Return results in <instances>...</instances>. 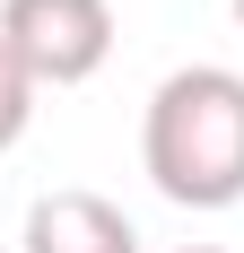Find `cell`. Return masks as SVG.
<instances>
[{"mask_svg":"<svg viewBox=\"0 0 244 253\" xmlns=\"http://www.w3.org/2000/svg\"><path fill=\"white\" fill-rule=\"evenodd\" d=\"M140 166L174 210H236L244 201V79L218 61L174 70L148 96Z\"/></svg>","mask_w":244,"mask_h":253,"instance_id":"1","label":"cell"},{"mask_svg":"<svg viewBox=\"0 0 244 253\" xmlns=\"http://www.w3.org/2000/svg\"><path fill=\"white\" fill-rule=\"evenodd\" d=\"M0 52L35 87H79L114 52V0H0Z\"/></svg>","mask_w":244,"mask_h":253,"instance_id":"2","label":"cell"},{"mask_svg":"<svg viewBox=\"0 0 244 253\" xmlns=\"http://www.w3.org/2000/svg\"><path fill=\"white\" fill-rule=\"evenodd\" d=\"M26 253H140V227L105 192H44L26 210Z\"/></svg>","mask_w":244,"mask_h":253,"instance_id":"3","label":"cell"},{"mask_svg":"<svg viewBox=\"0 0 244 253\" xmlns=\"http://www.w3.org/2000/svg\"><path fill=\"white\" fill-rule=\"evenodd\" d=\"M26 123H35V79H26L9 52H0V157L26 140Z\"/></svg>","mask_w":244,"mask_h":253,"instance_id":"4","label":"cell"},{"mask_svg":"<svg viewBox=\"0 0 244 253\" xmlns=\"http://www.w3.org/2000/svg\"><path fill=\"white\" fill-rule=\"evenodd\" d=\"M183 253H218V245H183Z\"/></svg>","mask_w":244,"mask_h":253,"instance_id":"5","label":"cell"},{"mask_svg":"<svg viewBox=\"0 0 244 253\" xmlns=\"http://www.w3.org/2000/svg\"><path fill=\"white\" fill-rule=\"evenodd\" d=\"M236 26H244V0H236Z\"/></svg>","mask_w":244,"mask_h":253,"instance_id":"6","label":"cell"}]
</instances>
